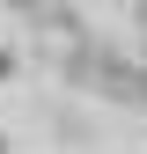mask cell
I'll list each match as a JSON object with an SVG mask.
<instances>
[{"label": "cell", "mask_w": 147, "mask_h": 154, "mask_svg": "<svg viewBox=\"0 0 147 154\" xmlns=\"http://www.w3.org/2000/svg\"><path fill=\"white\" fill-rule=\"evenodd\" d=\"M8 73H15V51H0V81H8Z\"/></svg>", "instance_id": "cell-1"}]
</instances>
